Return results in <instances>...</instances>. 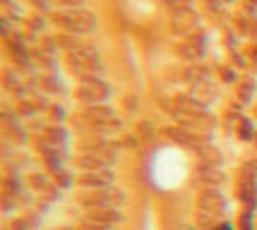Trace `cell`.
I'll return each mask as SVG.
<instances>
[{
  "label": "cell",
  "mask_w": 257,
  "mask_h": 230,
  "mask_svg": "<svg viewBox=\"0 0 257 230\" xmlns=\"http://www.w3.org/2000/svg\"><path fill=\"white\" fill-rule=\"evenodd\" d=\"M149 175H152V182L159 189H176L188 177V156L180 151L178 146H164V149H159L152 156Z\"/></svg>",
  "instance_id": "1"
},
{
  "label": "cell",
  "mask_w": 257,
  "mask_h": 230,
  "mask_svg": "<svg viewBox=\"0 0 257 230\" xmlns=\"http://www.w3.org/2000/svg\"><path fill=\"white\" fill-rule=\"evenodd\" d=\"M127 8H130V12H133V15H137V17H145V15H149V12H152V3H149V0H127Z\"/></svg>",
  "instance_id": "2"
},
{
  "label": "cell",
  "mask_w": 257,
  "mask_h": 230,
  "mask_svg": "<svg viewBox=\"0 0 257 230\" xmlns=\"http://www.w3.org/2000/svg\"><path fill=\"white\" fill-rule=\"evenodd\" d=\"M145 230H157V223L152 218H147V225H145Z\"/></svg>",
  "instance_id": "3"
}]
</instances>
